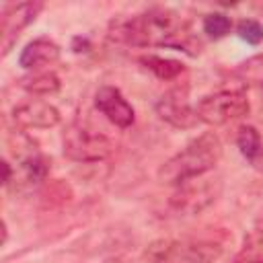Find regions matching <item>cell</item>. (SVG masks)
Returning a JSON list of instances; mask_svg holds the SVG:
<instances>
[{
	"label": "cell",
	"instance_id": "obj_8",
	"mask_svg": "<svg viewBox=\"0 0 263 263\" xmlns=\"http://www.w3.org/2000/svg\"><path fill=\"white\" fill-rule=\"evenodd\" d=\"M218 183L214 181H201L197 185L195 179L183 183L177 187V191L173 193L171 197V203L173 208H177L179 212H189V214H195L199 210H203L208 203H212L218 195Z\"/></svg>",
	"mask_w": 263,
	"mask_h": 263
},
{
	"label": "cell",
	"instance_id": "obj_16",
	"mask_svg": "<svg viewBox=\"0 0 263 263\" xmlns=\"http://www.w3.org/2000/svg\"><path fill=\"white\" fill-rule=\"evenodd\" d=\"M236 33L242 41L251 43V45H259L263 41V25L255 18H242L236 25Z\"/></svg>",
	"mask_w": 263,
	"mask_h": 263
},
{
	"label": "cell",
	"instance_id": "obj_5",
	"mask_svg": "<svg viewBox=\"0 0 263 263\" xmlns=\"http://www.w3.org/2000/svg\"><path fill=\"white\" fill-rule=\"evenodd\" d=\"M156 113L162 121L179 129H191L199 123L195 107H191L187 88H171L156 101Z\"/></svg>",
	"mask_w": 263,
	"mask_h": 263
},
{
	"label": "cell",
	"instance_id": "obj_2",
	"mask_svg": "<svg viewBox=\"0 0 263 263\" xmlns=\"http://www.w3.org/2000/svg\"><path fill=\"white\" fill-rule=\"evenodd\" d=\"M222 156V142L214 132H205L191 140L181 152L168 158L158 168L160 183L166 185H183L191 179H197L212 171Z\"/></svg>",
	"mask_w": 263,
	"mask_h": 263
},
{
	"label": "cell",
	"instance_id": "obj_4",
	"mask_svg": "<svg viewBox=\"0 0 263 263\" xmlns=\"http://www.w3.org/2000/svg\"><path fill=\"white\" fill-rule=\"evenodd\" d=\"M251 105L242 90H218L205 95L195 107L199 121L208 125H226L245 117Z\"/></svg>",
	"mask_w": 263,
	"mask_h": 263
},
{
	"label": "cell",
	"instance_id": "obj_11",
	"mask_svg": "<svg viewBox=\"0 0 263 263\" xmlns=\"http://www.w3.org/2000/svg\"><path fill=\"white\" fill-rule=\"evenodd\" d=\"M236 146H238L240 154L247 158V162L255 171L263 173V140L253 125H240L238 127Z\"/></svg>",
	"mask_w": 263,
	"mask_h": 263
},
{
	"label": "cell",
	"instance_id": "obj_7",
	"mask_svg": "<svg viewBox=\"0 0 263 263\" xmlns=\"http://www.w3.org/2000/svg\"><path fill=\"white\" fill-rule=\"evenodd\" d=\"M12 119L25 129H47L60 123V111L41 99H29L12 109Z\"/></svg>",
	"mask_w": 263,
	"mask_h": 263
},
{
	"label": "cell",
	"instance_id": "obj_9",
	"mask_svg": "<svg viewBox=\"0 0 263 263\" xmlns=\"http://www.w3.org/2000/svg\"><path fill=\"white\" fill-rule=\"evenodd\" d=\"M95 107L117 127L125 129L134 123L136 113L134 107L125 101V97L121 95L119 88L115 86H101L95 95Z\"/></svg>",
	"mask_w": 263,
	"mask_h": 263
},
{
	"label": "cell",
	"instance_id": "obj_6",
	"mask_svg": "<svg viewBox=\"0 0 263 263\" xmlns=\"http://www.w3.org/2000/svg\"><path fill=\"white\" fill-rule=\"evenodd\" d=\"M41 2H18V4H6L2 10V53L6 55L14 41L18 39V33L31 25L37 14L41 12Z\"/></svg>",
	"mask_w": 263,
	"mask_h": 263
},
{
	"label": "cell",
	"instance_id": "obj_3",
	"mask_svg": "<svg viewBox=\"0 0 263 263\" xmlns=\"http://www.w3.org/2000/svg\"><path fill=\"white\" fill-rule=\"evenodd\" d=\"M64 154L76 162H99L113 152L111 140L82 123H72L64 132Z\"/></svg>",
	"mask_w": 263,
	"mask_h": 263
},
{
	"label": "cell",
	"instance_id": "obj_13",
	"mask_svg": "<svg viewBox=\"0 0 263 263\" xmlns=\"http://www.w3.org/2000/svg\"><path fill=\"white\" fill-rule=\"evenodd\" d=\"M21 88L33 95H53L60 90V78L53 72H33L18 80Z\"/></svg>",
	"mask_w": 263,
	"mask_h": 263
},
{
	"label": "cell",
	"instance_id": "obj_12",
	"mask_svg": "<svg viewBox=\"0 0 263 263\" xmlns=\"http://www.w3.org/2000/svg\"><path fill=\"white\" fill-rule=\"evenodd\" d=\"M18 166H21V177L29 185L41 183L49 173L47 158L39 150H35V146H29L27 152H18Z\"/></svg>",
	"mask_w": 263,
	"mask_h": 263
},
{
	"label": "cell",
	"instance_id": "obj_1",
	"mask_svg": "<svg viewBox=\"0 0 263 263\" xmlns=\"http://www.w3.org/2000/svg\"><path fill=\"white\" fill-rule=\"evenodd\" d=\"M111 39L136 47H175L189 55L199 53V41L189 33L187 21L168 8H150L132 18L113 23Z\"/></svg>",
	"mask_w": 263,
	"mask_h": 263
},
{
	"label": "cell",
	"instance_id": "obj_17",
	"mask_svg": "<svg viewBox=\"0 0 263 263\" xmlns=\"http://www.w3.org/2000/svg\"><path fill=\"white\" fill-rule=\"evenodd\" d=\"M2 168H4V177H2V183H4V185H8V183H10V177H12V171H10V164H8V160H4V162H2Z\"/></svg>",
	"mask_w": 263,
	"mask_h": 263
},
{
	"label": "cell",
	"instance_id": "obj_15",
	"mask_svg": "<svg viewBox=\"0 0 263 263\" xmlns=\"http://www.w3.org/2000/svg\"><path fill=\"white\" fill-rule=\"evenodd\" d=\"M230 29H232V21H230V16H226L222 12H210L203 16V31L212 39L226 37L230 33Z\"/></svg>",
	"mask_w": 263,
	"mask_h": 263
},
{
	"label": "cell",
	"instance_id": "obj_14",
	"mask_svg": "<svg viewBox=\"0 0 263 263\" xmlns=\"http://www.w3.org/2000/svg\"><path fill=\"white\" fill-rule=\"evenodd\" d=\"M140 62L150 72H154L160 80H173L185 72V66L179 60H171V58H162V55H142Z\"/></svg>",
	"mask_w": 263,
	"mask_h": 263
},
{
	"label": "cell",
	"instance_id": "obj_10",
	"mask_svg": "<svg viewBox=\"0 0 263 263\" xmlns=\"http://www.w3.org/2000/svg\"><path fill=\"white\" fill-rule=\"evenodd\" d=\"M60 45L49 39H35L25 45V49L18 55V64L27 70H41L45 66H51L60 60Z\"/></svg>",
	"mask_w": 263,
	"mask_h": 263
}]
</instances>
